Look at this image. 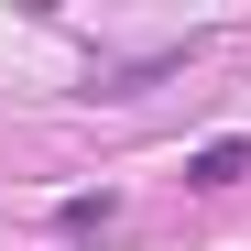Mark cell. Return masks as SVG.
<instances>
[{"label":"cell","instance_id":"1","mask_svg":"<svg viewBox=\"0 0 251 251\" xmlns=\"http://www.w3.org/2000/svg\"><path fill=\"white\" fill-rule=\"evenodd\" d=\"M240 175H251V131H219V142L186 153V186H197V197H219V186H240Z\"/></svg>","mask_w":251,"mask_h":251},{"label":"cell","instance_id":"2","mask_svg":"<svg viewBox=\"0 0 251 251\" xmlns=\"http://www.w3.org/2000/svg\"><path fill=\"white\" fill-rule=\"evenodd\" d=\"M55 229H66V240H99V229H120V197H109V186L66 197V207H55Z\"/></svg>","mask_w":251,"mask_h":251}]
</instances>
